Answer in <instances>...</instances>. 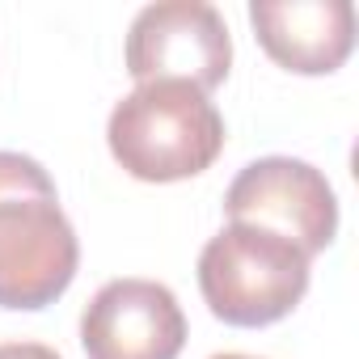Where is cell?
<instances>
[{
    "label": "cell",
    "mask_w": 359,
    "mask_h": 359,
    "mask_svg": "<svg viewBox=\"0 0 359 359\" xmlns=\"http://www.w3.org/2000/svg\"><path fill=\"white\" fill-rule=\"evenodd\" d=\"M81 266L76 229L60 208L51 173L22 152H0V309L55 304Z\"/></svg>",
    "instance_id": "obj_1"
},
{
    "label": "cell",
    "mask_w": 359,
    "mask_h": 359,
    "mask_svg": "<svg viewBox=\"0 0 359 359\" xmlns=\"http://www.w3.org/2000/svg\"><path fill=\"white\" fill-rule=\"evenodd\" d=\"M110 156L140 182H182L224 152V118L182 81L135 85L106 123Z\"/></svg>",
    "instance_id": "obj_2"
},
{
    "label": "cell",
    "mask_w": 359,
    "mask_h": 359,
    "mask_svg": "<svg viewBox=\"0 0 359 359\" xmlns=\"http://www.w3.org/2000/svg\"><path fill=\"white\" fill-rule=\"evenodd\" d=\"M199 292L224 325H275L309 292V254L275 233L229 224L199 254Z\"/></svg>",
    "instance_id": "obj_3"
},
{
    "label": "cell",
    "mask_w": 359,
    "mask_h": 359,
    "mask_svg": "<svg viewBox=\"0 0 359 359\" xmlns=\"http://www.w3.org/2000/svg\"><path fill=\"white\" fill-rule=\"evenodd\" d=\"M224 212L233 224H250L275 233L304 250L321 254L338 233V195L325 173L296 156H262L250 161L224 195Z\"/></svg>",
    "instance_id": "obj_4"
},
{
    "label": "cell",
    "mask_w": 359,
    "mask_h": 359,
    "mask_svg": "<svg viewBox=\"0 0 359 359\" xmlns=\"http://www.w3.org/2000/svg\"><path fill=\"white\" fill-rule=\"evenodd\" d=\"M233 68V39L220 9L203 0H165L135 13L127 34V72L135 85L182 81L199 93L224 85Z\"/></svg>",
    "instance_id": "obj_5"
},
{
    "label": "cell",
    "mask_w": 359,
    "mask_h": 359,
    "mask_svg": "<svg viewBox=\"0 0 359 359\" xmlns=\"http://www.w3.org/2000/svg\"><path fill=\"white\" fill-rule=\"evenodd\" d=\"M81 346L89 359H177L182 304L156 279H110L81 313Z\"/></svg>",
    "instance_id": "obj_6"
},
{
    "label": "cell",
    "mask_w": 359,
    "mask_h": 359,
    "mask_svg": "<svg viewBox=\"0 0 359 359\" xmlns=\"http://www.w3.org/2000/svg\"><path fill=\"white\" fill-rule=\"evenodd\" d=\"M254 34L262 51L300 76H330L355 47L351 0H254Z\"/></svg>",
    "instance_id": "obj_7"
},
{
    "label": "cell",
    "mask_w": 359,
    "mask_h": 359,
    "mask_svg": "<svg viewBox=\"0 0 359 359\" xmlns=\"http://www.w3.org/2000/svg\"><path fill=\"white\" fill-rule=\"evenodd\" d=\"M0 359H64L43 342H0Z\"/></svg>",
    "instance_id": "obj_8"
},
{
    "label": "cell",
    "mask_w": 359,
    "mask_h": 359,
    "mask_svg": "<svg viewBox=\"0 0 359 359\" xmlns=\"http://www.w3.org/2000/svg\"><path fill=\"white\" fill-rule=\"evenodd\" d=\"M212 359H258V355H237V351H229V355H212Z\"/></svg>",
    "instance_id": "obj_9"
}]
</instances>
